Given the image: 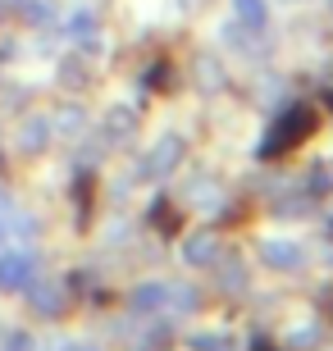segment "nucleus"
<instances>
[{"instance_id":"1","label":"nucleus","mask_w":333,"mask_h":351,"mask_svg":"<svg viewBox=\"0 0 333 351\" xmlns=\"http://www.w3.org/2000/svg\"><path fill=\"white\" fill-rule=\"evenodd\" d=\"M306 132H310V114H306V110H292V114H283V123L265 137V146H260V151H265V156H274V151L292 146L297 137H306Z\"/></svg>"},{"instance_id":"2","label":"nucleus","mask_w":333,"mask_h":351,"mask_svg":"<svg viewBox=\"0 0 333 351\" xmlns=\"http://www.w3.org/2000/svg\"><path fill=\"white\" fill-rule=\"evenodd\" d=\"M37 278V261L27 251H5L0 256V287H23Z\"/></svg>"},{"instance_id":"3","label":"nucleus","mask_w":333,"mask_h":351,"mask_svg":"<svg viewBox=\"0 0 333 351\" xmlns=\"http://www.w3.org/2000/svg\"><path fill=\"white\" fill-rule=\"evenodd\" d=\"M215 251H219L215 233H196V237H187V247H183V261H187V265H210V261H215Z\"/></svg>"},{"instance_id":"5","label":"nucleus","mask_w":333,"mask_h":351,"mask_svg":"<svg viewBox=\"0 0 333 351\" xmlns=\"http://www.w3.org/2000/svg\"><path fill=\"white\" fill-rule=\"evenodd\" d=\"M179 151H183L179 137H160V146H155V160L146 165V169H151V173H169L174 165H179Z\"/></svg>"},{"instance_id":"7","label":"nucleus","mask_w":333,"mask_h":351,"mask_svg":"<svg viewBox=\"0 0 333 351\" xmlns=\"http://www.w3.org/2000/svg\"><path fill=\"white\" fill-rule=\"evenodd\" d=\"M233 5H238V19L246 27H265V5L260 0H233Z\"/></svg>"},{"instance_id":"4","label":"nucleus","mask_w":333,"mask_h":351,"mask_svg":"<svg viewBox=\"0 0 333 351\" xmlns=\"http://www.w3.org/2000/svg\"><path fill=\"white\" fill-rule=\"evenodd\" d=\"M260 256H265L274 269H297V265H301V251H297L292 242H265Z\"/></svg>"},{"instance_id":"9","label":"nucleus","mask_w":333,"mask_h":351,"mask_svg":"<svg viewBox=\"0 0 333 351\" xmlns=\"http://www.w3.org/2000/svg\"><path fill=\"white\" fill-rule=\"evenodd\" d=\"M69 27H73V37H78V32L87 37V32H91L96 23H91V14H73V23H69Z\"/></svg>"},{"instance_id":"8","label":"nucleus","mask_w":333,"mask_h":351,"mask_svg":"<svg viewBox=\"0 0 333 351\" xmlns=\"http://www.w3.org/2000/svg\"><path fill=\"white\" fill-rule=\"evenodd\" d=\"M37 142H46V123H27V132H23V146H37Z\"/></svg>"},{"instance_id":"6","label":"nucleus","mask_w":333,"mask_h":351,"mask_svg":"<svg viewBox=\"0 0 333 351\" xmlns=\"http://www.w3.org/2000/svg\"><path fill=\"white\" fill-rule=\"evenodd\" d=\"M160 297H169V287H165V283L137 287V292H133V306H137V311H155V306H160Z\"/></svg>"}]
</instances>
